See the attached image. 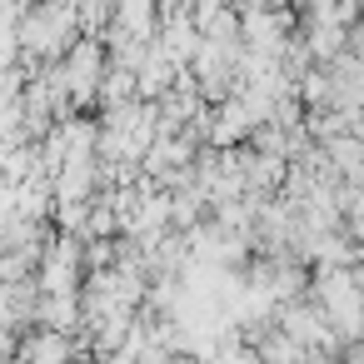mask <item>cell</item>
Returning <instances> with one entry per match:
<instances>
[{
    "instance_id": "cell-1",
    "label": "cell",
    "mask_w": 364,
    "mask_h": 364,
    "mask_svg": "<svg viewBox=\"0 0 364 364\" xmlns=\"http://www.w3.org/2000/svg\"><path fill=\"white\" fill-rule=\"evenodd\" d=\"M26 359H31V364H60V359H65V339H60V334H41V339L26 344Z\"/></svg>"
},
{
    "instance_id": "cell-2",
    "label": "cell",
    "mask_w": 364,
    "mask_h": 364,
    "mask_svg": "<svg viewBox=\"0 0 364 364\" xmlns=\"http://www.w3.org/2000/svg\"><path fill=\"white\" fill-rule=\"evenodd\" d=\"M6 354H11V334H6V324H0V364H6Z\"/></svg>"
}]
</instances>
